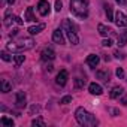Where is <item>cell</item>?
Returning <instances> with one entry per match:
<instances>
[{
    "instance_id": "6da1fadb",
    "label": "cell",
    "mask_w": 127,
    "mask_h": 127,
    "mask_svg": "<svg viewBox=\"0 0 127 127\" xmlns=\"http://www.w3.org/2000/svg\"><path fill=\"white\" fill-rule=\"evenodd\" d=\"M75 118H76L78 124H81V126L94 127V126L99 124V121L96 120V117H94L91 112H88L87 109H84V108H78V109L75 111Z\"/></svg>"
},
{
    "instance_id": "7a4b0ae2",
    "label": "cell",
    "mask_w": 127,
    "mask_h": 127,
    "mask_svg": "<svg viewBox=\"0 0 127 127\" xmlns=\"http://www.w3.org/2000/svg\"><path fill=\"white\" fill-rule=\"evenodd\" d=\"M34 46V40L32 37H23L18 42H9L8 43V51H15V52H23L27 49H32Z\"/></svg>"
},
{
    "instance_id": "3957f363",
    "label": "cell",
    "mask_w": 127,
    "mask_h": 127,
    "mask_svg": "<svg viewBox=\"0 0 127 127\" xmlns=\"http://www.w3.org/2000/svg\"><path fill=\"white\" fill-rule=\"evenodd\" d=\"M70 12L79 18L88 15V0H70Z\"/></svg>"
},
{
    "instance_id": "277c9868",
    "label": "cell",
    "mask_w": 127,
    "mask_h": 127,
    "mask_svg": "<svg viewBox=\"0 0 127 127\" xmlns=\"http://www.w3.org/2000/svg\"><path fill=\"white\" fill-rule=\"evenodd\" d=\"M37 11L42 17H46L51 11V6H49V2L48 0H39V3H37Z\"/></svg>"
},
{
    "instance_id": "5b68a950",
    "label": "cell",
    "mask_w": 127,
    "mask_h": 127,
    "mask_svg": "<svg viewBox=\"0 0 127 127\" xmlns=\"http://www.w3.org/2000/svg\"><path fill=\"white\" fill-rule=\"evenodd\" d=\"M114 21H115V24H117L120 29H121V27H127V15H126V14H123L121 11H118V12L115 14Z\"/></svg>"
},
{
    "instance_id": "8992f818",
    "label": "cell",
    "mask_w": 127,
    "mask_h": 127,
    "mask_svg": "<svg viewBox=\"0 0 127 127\" xmlns=\"http://www.w3.org/2000/svg\"><path fill=\"white\" fill-rule=\"evenodd\" d=\"M67 79H69V73H67V70L63 69V70H60V72H58L55 82H57L60 87H64V85H66V82H67Z\"/></svg>"
},
{
    "instance_id": "52a82bcc",
    "label": "cell",
    "mask_w": 127,
    "mask_h": 127,
    "mask_svg": "<svg viewBox=\"0 0 127 127\" xmlns=\"http://www.w3.org/2000/svg\"><path fill=\"white\" fill-rule=\"evenodd\" d=\"M40 55H42V60L43 61H52L55 58V52H54L52 48H43V51H42Z\"/></svg>"
},
{
    "instance_id": "ba28073f",
    "label": "cell",
    "mask_w": 127,
    "mask_h": 127,
    "mask_svg": "<svg viewBox=\"0 0 127 127\" xmlns=\"http://www.w3.org/2000/svg\"><path fill=\"white\" fill-rule=\"evenodd\" d=\"M52 40H54L55 43H58V45H63V43H64V36H63V32H61L60 29H57V30L52 32Z\"/></svg>"
},
{
    "instance_id": "9c48e42d",
    "label": "cell",
    "mask_w": 127,
    "mask_h": 127,
    "mask_svg": "<svg viewBox=\"0 0 127 127\" xmlns=\"http://www.w3.org/2000/svg\"><path fill=\"white\" fill-rule=\"evenodd\" d=\"M99 61H100V58H99V55H96V54H90V55L87 57V64H88L91 69H96V67H97Z\"/></svg>"
},
{
    "instance_id": "30bf717a",
    "label": "cell",
    "mask_w": 127,
    "mask_h": 127,
    "mask_svg": "<svg viewBox=\"0 0 127 127\" xmlns=\"http://www.w3.org/2000/svg\"><path fill=\"white\" fill-rule=\"evenodd\" d=\"M15 105H17V108H24V106H26V93H24V91H18V93H17Z\"/></svg>"
},
{
    "instance_id": "8fae6325",
    "label": "cell",
    "mask_w": 127,
    "mask_h": 127,
    "mask_svg": "<svg viewBox=\"0 0 127 127\" xmlns=\"http://www.w3.org/2000/svg\"><path fill=\"white\" fill-rule=\"evenodd\" d=\"M88 91H90L91 94H94V96H100V94L103 93V88H102V85H99V84H96V82H91V84L88 85Z\"/></svg>"
},
{
    "instance_id": "7c38bea8",
    "label": "cell",
    "mask_w": 127,
    "mask_h": 127,
    "mask_svg": "<svg viewBox=\"0 0 127 127\" xmlns=\"http://www.w3.org/2000/svg\"><path fill=\"white\" fill-rule=\"evenodd\" d=\"M12 90V84L8 79H2L0 81V91L2 93H9Z\"/></svg>"
},
{
    "instance_id": "4fadbf2b",
    "label": "cell",
    "mask_w": 127,
    "mask_h": 127,
    "mask_svg": "<svg viewBox=\"0 0 127 127\" xmlns=\"http://www.w3.org/2000/svg\"><path fill=\"white\" fill-rule=\"evenodd\" d=\"M97 30H99V34L103 36V37H108V34L112 32V30H111L109 27H106L105 24H99V26H97Z\"/></svg>"
},
{
    "instance_id": "5bb4252c",
    "label": "cell",
    "mask_w": 127,
    "mask_h": 127,
    "mask_svg": "<svg viewBox=\"0 0 127 127\" xmlns=\"http://www.w3.org/2000/svg\"><path fill=\"white\" fill-rule=\"evenodd\" d=\"M123 93H124V88L120 87V85H117V87H114L112 91H111V99H118Z\"/></svg>"
},
{
    "instance_id": "9a60e30c",
    "label": "cell",
    "mask_w": 127,
    "mask_h": 127,
    "mask_svg": "<svg viewBox=\"0 0 127 127\" xmlns=\"http://www.w3.org/2000/svg\"><path fill=\"white\" fill-rule=\"evenodd\" d=\"M43 29H45V24H36V26L29 27V33H30V34H37V33H40Z\"/></svg>"
},
{
    "instance_id": "2e32d148",
    "label": "cell",
    "mask_w": 127,
    "mask_h": 127,
    "mask_svg": "<svg viewBox=\"0 0 127 127\" xmlns=\"http://www.w3.org/2000/svg\"><path fill=\"white\" fill-rule=\"evenodd\" d=\"M24 21H29V23L36 21V17H34V14H33V8H32V6L27 8V11H26V20H24Z\"/></svg>"
},
{
    "instance_id": "e0dca14e",
    "label": "cell",
    "mask_w": 127,
    "mask_h": 127,
    "mask_svg": "<svg viewBox=\"0 0 127 127\" xmlns=\"http://www.w3.org/2000/svg\"><path fill=\"white\" fill-rule=\"evenodd\" d=\"M24 60H26V57H24L21 52H18V54H15V55H14V63H15V66H17V67H20V66L23 64Z\"/></svg>"
},
{
    "instance_id": "ac0fdd59",
    "label": "cell",
    "mask_w": 127,
    "mask_h": 127,
    "mask_svg": "<svg viewBox=\"0 0 127 127\" xmlns=\"http://www.w3.org/2000/svg\"><path fill=\"white\" fill-rule=\"evenodd\" d=\"M96 76H97L99 79H102L103 82H109V73H108V72L97 70V72H96Z\"/></svg>"
},
{
    "instance_id": "d6986e66",
    "label": "cell",
    "mask_w": 127,
    "mask_h": 127,
    "mask_svg": "<svg viewBox=\"0 0 127 127\" xmlns=\"http://www.w3.org/2000/svg\"><path fill=\"white\" fill-rule=\"evenodd\" d=\"M105 12H106V17H108V21H114V14H112V6L111 5H105Z\"/></svg>"
},
{
    "instance_id": "ffe728a7",
    "label": "cell",
    "mask_w": 127,
    "mask_h": 127,
    "mask_svg": "<svg viewBox=\"0 0 127 127\" xmlns=\"http://www.w3.org/2000/svg\"><path fill=\"white\" fill-rule=\"evenodd\" d=\"M0 123H2L3 126H8V127H14V120H11V118H8V117H2Z\"/></svg>"
},
{
    "instance_id": "44dd1931",
    "label": "cell",
    "mask_w": 127,
    "mask_h": 127,
    "mask_svg": "<svg viewBox=\"0 0 127 127\" xmlns=\"http://www.w3.org/2000/svg\"><path fill=\"white\" fill-rule=\"evenodd\" d=\"M12 21H14V15H11V11H8V12H6V15H5V26H6V27H9Z\"/></svg>"
},
{
    "instance_id": "7402d4cb",
    "label": "cell",
    "mask_w": 127,
    "mask_h": 127,
    "mask_svg": "<svg viewBox=\"0 0 127 127\" xmlns=\"http://www.w3.org/2000/svg\"><path fill=\"white\" fill-rule=\"evenodd\" d=\"M32 126H39V127H45L46 124H45V121H43L42 118H36V120H33V121H32Z\"/></svg>"
},
{
    "instance_id": "603a6c76",
    "label": "cell",
    "mask_w": 127,
    "mask_h": 127,
    "mask_svg": "<svg viewBox=\"0 0 127 127\" xmlns=\"http://www.w3.org/2000/svg\"><path fill=\"white\" fill-rule=\"evenodd\" d=\"M0 57H2V60H5V61H11V60H12V55H11L9 52H6V51H2V52H0Z\"/></svg>"
},
{
    "instance_id": "cb8c5ba5",
    "label": "cell",
    "mask_w": 127,
    "mask_h": 127,
    "mask_svg": "<svg viewBox=\"0 0 127 127\" xmlns=\"http://www.w3.org/2000/svg\"><path fill=\"white\" fill-rule=\"evenodd\" d=\"M84 82H85V79L76 78V79H75V88H82V87H84Z\"/></svg>"
},
{
    "instance_id": "d4e9b609",
    "label": "cell",
    "mask_w": 127,
    "mask_h": 127,
    "mask_svg": "<svg viewBox=\"0 0 127 127\" xmlns=\"http://www.w3.org/2000/svg\"><path fill=\"white\" fill-rule=\"evenodd\" d=\"M126 43H127L126 34H121V36H118V45H120V46H124Z\"/></svg>"
},
{
    "instance_id": "484cf974",
    "label": "cell",
    "mask_w": 127,
    "mask_h": 127,
    "mask_svg": "<svg viewBox=\"0 0 127 127\" xmlns=\"http://www.w3.org/2000/svg\"><path fill=\"white\" fill-rule=\"evenodd\" d=\"M70 102H72V96H64V97L60 100V103H61V105H69Z\"/></svg>"
},
{
    "instance_id": "4316f807",
    "label": "cell",
    "mask_w": 127,
    "mask_h": 127,
    "mask_svg": "<svg viewBox=\"0 0 127 127\" xmlns=\"http://www.w3.org/2000/svg\"><path fill=\"white\" fill-rule=\"evenodd\" d=\"M61 8H63V3H61V0H55V12H60L61 11Z\"/></svg>"
},
{
    "instance_id": "83f0119b",
    "label": "cell",
    "mask_w": 127,
    "mask_h": 127,
    "mask_svg": "<svg viewBox=\"0 0 127 127\" xmlns=\"http://www.w3.org/2000/svg\"><path fill=\"white\" fill-rule=\"evenodd\" d=\"M115 73H117V76H118V78H120V79H123V78H124V70H123V69H121V67H118V69H117V72H115Z\"/></svg>"
},
{
    "instance_id": "f1b7e54d",
    "label": "cell",
    "mask_w": 127,
    "mask_h": 127,
    "mask_svg": "<svg viewBox=\"0 0 127 127\" xmlns=\"http://www.w3.org/2000/svg\"><path fill=\"white\" fill-rule=\"evenodd\" d=\"M108 111L112 114V117H118V115H120V111H118V109H115V108H109Z\"/></svg>"
},
{
    "instance_id": "f546056e",
    "label": "cell",
    "mask_w": 127,
    "mask_h": 127,
    "mask_svg": "<svg viewBox=\"0 0 127 127\" xmlns=\"http://www.w3.org/2000/svg\"><path fill=\"white\" fill-rule=\"evenodd\" d=\"M114 55H115V58H120V60H123V58L126 57V55H124L123 52H120V51H115V52H114Z\"/></svg>"
},
{
    "instance_id": "4dcf8cb0",
    "label": "cell",
    "mask_w": 127,
    "mask_h": 127,
    "mask_svg": "<svg viewBox=\"0 0 127 127\" xmlns=\"http://www.w3.org/2000/svg\"><path fill=\"white\" fill-rule=\"evenodd\" d=\"M14 21H15L17 24H20V26H23V24H24V21H23L20 17H15V15H14Z\"/></svg>"
},
{
    "instance_id": "1f68e13d",
    "label": "cell",
    "mask_w": 127,
    "mask_h": 127,
    "mask_svg": "<svg viewBox=\"0 0 127 127\" xmlns=\"http://www.w3.org/2000/svg\"><path fill=\"white\" fill-rule=\"evenodd\" d=\"M102 45H103V46H111V45H112V40H111V39H105V40L102 42Z\"/></svg>"
},
{
    "instance_id": "d6a6232c",
    "label": "cell",
    "mask_w": 127,
    "mask_h": 127,
    "mask_svg": "<svg viewBox=\"0 0 127 127\" xmlns=\"http://www.w3.org/2000/svg\"><path fill=\"white\" fill-rule=\"evenodd\" d=\"M115 2L118 3V5H126L127 2H126V0H115Z\"/></svg>"
},
{
    "instance_id": "836d02e7",
    "label": "cell",
    "mask_w": 127,
    "mask_h": 127,
    "mask_svg": "<svg viewBox=\"0 0 127 127\" xmlns=\"http://www.w3.org/2000/svg\"><path fill=\"white\" fill-rule=\"evenodd\" d=\"M17 34H18V30L12 29V32H11V36H17Z\"/></svg>"
},
{
    "instance_id": "e575fe53",
    "label": "cell",
    "mask_w": 127,
    "mask_h": 127,
    "mask_svg": "<svg viewBox=\"0 0 127 127\" xmlns=\"http://www.w3.org/2000/svg\"><path fill=\"white\" fill-rule=\"evenodd\" d=\"M6 2H8L9 5H14V3H15V0H6Z\"/></svg>"
},
{
    "instance_id": "d590c367",
    "label": "cell",
    "mask_w": 127,
    "mask_h": 127,
    "mask_svg": "<svg viewBox=\"0 0 127 127\" xmlns=\"http://www.w3.org/2000/svg\"><path fill=\"white\" fill-rule=\"evenodd\" d=\"M123 105H127V99H123Z\"/></svg>"
}]
</instances>
